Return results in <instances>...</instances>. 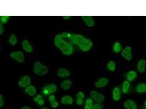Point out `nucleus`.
<instances>
[{"mask_svg":"<svg viewBox=\"0 0 146 109\" xmlns=\"http://www.w3.org/2000/svg\"><path fill=\"white\" fill-rule=\"evenodd\" d=\"M54 44L56 47L64 55L69 56L74 53V45L65 39L62 33H58L55 36Z\"/></svg>","mask_w":146,"mask_h":109,"instance_id":"obj_1","label":"nucleus"},{"mask_svg":"<svg viewBox=\"0 0 146 109\" xmlns=\"http://www.w3.org/2000/svg\"><path fill=\"white\" fill-rule=\"evenodd\" d=\"M49 69L47 66L37 61L34 63L33 71L35 75L38 76H44L47 75Z\"/></svg>","mask_w":146,"mask_h":109,"instance_id":"obj_2","label":"nucleus"},{"mask_svg":"<svg viewBox=\"0 0 146 109\" xmlns=\"http://www.w3.org/2000/svg\"><path fill=\"white\" fill-rule=\"evenodd\" d=\"M58 90V86L56 84L51 83L46 84L43 87L42 93L43 95L48 97L52 94H54Z\"/></svg>","mask_w":146,"mask_h":109,"instance_id":"obj_3","label":"nucleus"},{"mask_svg":"<svg viewBox=\"0 0 146 109\" xmlns=\"http://www.w3.org/2000/svg\"><path fill=\"white\" fill-rule=\"evenodd\" d=\"M10 56L11 59L18 63H23L25 60V55L24 53L21 51H14L11 52Z\"/></svg>","mask_w":146,"mask_h":109,"instance_id":"obj_4","label":"nucleus"},{"mask_svg":"<svg viewBox=\"0 0 146 109\" xmlns=\"http://www.w3.org/2000/svg\"><path fill=\"white\" fill-rule=\"evenodd\" d=\"M32 79L29 76L25 75L21 76L17 81V85L21 89H24L31 85Z\"/></svg>","mask_w":146,"mask_h":109,"instance_id":"obj_5","label":"nucleus"},{"mask_svg":"<svg viewBox=\"0 0 146 109\" xmlns=\"http://www.w3.org/2000/svg\"><path fill=\"white\" fill-rule=\"evenodd\" d=\"M90 96L94 102L97 103H102L105 100V95L96 90L91 91L90 93Z\"/></svg>","mask_w":146,"mask_h":109,"instance_id":"obj_6","label":"nucleus"},{"mask_svg":"<svg viewBox=\"0 0 146 109\" xmlns=\"http://www.w3.org/2000/svg\"><path fill=\"white\" fill-rule=\"evenodd\" d=\"M93 45V42L91 40L86 37L78 48L82 51L87 52L91 50Z\"/></svg>","mask_w":146,"mask_h":109,"instance_id":"obj_7","label":"nucleus"},{"mask_svg":"<svg viewBox=\"0 0 146 109\" xmlns=\"http://www.w3.org/2000/svg\"><path fill=\"white\" fill-rule=\"evenodd\" d=\"M121 56L126 60L130 61L133 58L132 49L131 47H126L121 51Z\"/></svg>","mask_w":146,"mask_h":109,"instance_id":"obj_8","label":"nucleus"},{"mask_svg":"<svg viewBox=\"0 0 146 109\" xmlns=\"http://www.w3.org/2000/svg\"><path fill=\"white\" fill-rule=\"evenodd\" d=\"M109 79L106 77L100 78L96 80L94 84V86L98 89H101L107 86L109 83Z\"/></svg>","mask_w":146,"mask_h":109,"instance_id":"obj_9","label":"nucleus"},{"mask_svg":"<svg viewBox=\"0 0 146 109\" xmlns=\"http://www.w3.org/2000/svg\"><path fill=\"white\" fill-rule=\"evenodd\" d=\"M56 74L60 78L66 79L70 76L71 72L67 68H60L57 70Z\"/></svg>","mask_w":146,"mask_h":109,"instance_id":"obj_10","label":"nucleus"},{"mask_svg":"<svg viewBox=\"0 0 146 109\" xmlns=\"http://www.w3.org/2000/svg\"><path fill=\"white\" fill-rule=\"evenodd\" d=\"M24 93L29 97H34L37 94V90L36 87L31 84L24 89Z\"/></svg>","mask_w":146,"mask_h":109,"instance_id":"obj_11","label":"nucleus"},{"mask_svg":"<svg viewBox=\"0 0 146 109\" xmlns=\"http://www.w3.org/2000/svg\"><path fill=\"white\" fill-rule=\"evenodd\" d=\"M122 91L119 87H115L113 89L112 92V98L114 102H117L120 100L122 97Z\"/></svg>","mask_w":146,"mask_h":109,"instance_id":"obj_12","label":"nucleus"},{"mask_svg":"<svg viewBox=\"0 0 146 109\" xmlns=\"http://www.w3.org/2000/svg\"><path fill=\"white\" fill-rule=\"evenodd\" d=\"M86 95L84 92L79 91L76 95L75 102L78 106H80L83 105L85 100Z\"/></svg>","mask_w":146,"mask_h":109,"instance_id":"obj_13","label":"nucleus"},{"mask_svg":"<svg viewBox=\"0 0 146 109\" xmlns=\"http://www.w3.org/2000/svg\"><path fill=\"white\" fill-rule=\"evenodd\" d=\"M21 46L23 50L26 53L30 54L33 51V46L27 39H25L22 41Z\"/></svg>","mask_w":146,"mask_h":109,"instance_id":"obj_14","label":"nucleus"},{"mask_svg":"<svg viewBox=\"0 0 146 109\" xmlns=\"http://www.w3.org/2000/svg\"><path fill=\"white\" fill-rule=\"evenodd\" d=\"M75 102L74 98L71 96L69 95H64L61 98L60 102L62 104L66 106H71Z\"/></svg>","mask_w":146,"mask_h":109,"instance_id":"obj_15","label":"nucleus"},{"mask_svg":"<svg viewBox=\"0 0 146 109\" xmlns=\"http://www.w3.org/2000/svg\"><path fill=\"white\" fill-rule=\"evenodd\" d=\"M33 100L35 103L40 107H43L45 104V100L44 98V96L40 93L36 94L34 97Z\"/></svg>","mask_w":146,"mask_h":109,"instance_id":"obj_16","label":"nucleus"},{"mask_svg":"<svg viewBox=\"0 0 146 109\" xmlns=\"http://www.w3.org/2000/svg\"><path fill=\"white\" fill-rule=\"evenodd\" d=\"M72 83L71 80L66 79L61 82L60 84L61 89L64 91H68L71 89Z\"/></svg>","mask_w":146,"mask_h":109,"instance_id":"obj_17","label":"nucleus"},{"mask_svg":"<svg viewBox=\"0 0 146 109\" xmlns=\"http://www.w3.org/2000/svg\"><path fill=\"white\" fill-rule=\"evenodd\" d=\"M81 18L82 20L87 27L91 28L94 26L95 21L92 16H83L81 17Z\"/></svg>","mask_w":146,"mask_h":109,"instance_id":"obj_18","label":"nucleus"},{"mask_svg":"<svg viewBox=\"0 0 146 109\" xmlns=\"http://www.w3.org/2000/svg\"><path fill=\"white\" fill-rule=\"evenodd\" d=\"M123 107L125 109H138L136 102L131 99L126 100L123 103Z\"/></svg>","mask_w":146,"mask_h":109,"instance_id":"obj_19","label":"nucleus"},{"mask_svg":"<svg viewBox=\"0 0 146 109\" xmlns=\"http://www.w3.org/2000/svg\"><path fill=\"white\" fill-rule=\"evenodd\" d=\"M146 62L144 59L140 60L137 64V68L138 72L143 73L145 71Z\"/></svg>","mask_w":146,"mask_h":109,"instance_id":"obj_20","label":"nucleus"},{"mask_svg":"<svg viewBox=\"0 0 146 109\" xmlns=\"http://www.w3.org/2000/svg\"><path fill=\"white\" fill-rule=\"evenodd\" d=\"M137 76V74L135 71L130 70L127 72L126 75L127 80L129 82H132L135 80Z\"/></svg>","mask_w":146,"mask_h":109,"instance_id":"obj_21","label":"nucleus"},{"mask_svg":"<svg viewBox=\"0 0 146 109\" xmlns=\"http://www.w3.org/2000/svg\"><path fill=\"white\" fill-rule=\"evenodd\" d=\"M130 82L126 80L124 81L122 83L121 91L124 94H126L129 93L130 89Z\"/></svg>","mask_w":146,"mask_h":109,"instance_id":"obj_22","label":"nucleus"},{"mask_svg":"<svg viewBox=\"0 0 146 109\" xmlns=\"http://www.w3.org/2000/svg\"><path fill=\"white\" fill-rule=\"evenodd\" d=\"M94 101L92 98L90 97L85 100L83 108L84 109H91L94 104Z\"/></svg>","mask_w":146,"mask_h":109,"instance_id":"obj_23","label":"nucleus"},{"mask_svg":"<svg viewBox=\"0 0 146 109\" xmlns=\"http://www.w3.org/2000/svg\"><path fill=\"white\" fill-rule=\"evenodd\" d=\"M8 42L12 46H15L17 44L18 39L16 35L12 33L10 34L8 39Z\"/></svg>","mask_w":146,"mask_h":109,"instance_id":"obj_24","label":"nucleus"},{"mask_svg":"<svg viewBox=\"0 0 146 109\" xmlns=\"http://www.w3.org/2000/svg\"><path fill=\"white\" fill-rule=\"evenodd\" d=\"M135 89L138 93H145L146 92V84L145 83H140L137 85Z\"/></svg>","mask_w":146,"mask_h":109,"instance_id":"obj_25","label":"nucleus"},{"mask_svg":"<svg viewBox=\"0 0 146 109\" xmlns=\"http://www.w3.org/2000/svg\"><path fill=\"white\" fill-rule=\"evenodd\" d=\"M113 50L114 53H118L122 51V46L121 43L119 41L115 42L113 45Z\"/></svg>","mask_w":146,"mask_h":109,"instance_id":"obj_26","label":"nucleus"},{"mask_svg":"<svg viewBox=\"0 0 146 109\" xmlns=\"http://www.w3.org/2000/svg\"><path fill=\"white\" fill-rule=\"evenodd\" d=\"M107 67L109 71L114 72L115 71L116 69V65L115 62L113 61H110L108 62L107 64Z\"/></svg>","mask_w":146,"mask_h":109,"instance_id":"obj_27","label":"nucleus"},{"mask_svg":"<svg viewBox=\"0 0 146 109\" xmlns=\"http://www.w3.org/2000/svg\"><path fill=\"white\" fill-rule=\"evenodd\" d=\"M10 16H1L0 18V22L3 24H6L10 19Z\"/></svg>","mask_w":146,"mask_h":109,"instance_id":"obj_28","label":"nucleus"},{"mask_svg":"<svg viewBox=\"0 0 146 109\" xmlns=\"http://www.w3.org/2000/svg\"><path fill=\"white\" fill-rule=\"evenodd\" d=\"M91 109H104V107L102 103L94 102Z\"/></svg>","mask_w":146,"mask_h":109,"instance_id":"obj_29","label":"nucleus"},{"mask_svg":"<svg viewBox=\"0 0 146 109\" xmlns=\"http://www.w3.org/2000/svg\"><path fill=\"white\" fill-rule=\"evenodd\" d=\"M50 103L51 107L52 108H57L59 106V102L57 100V99L50 102Z\"/></svg>","mask_w":146,"mask_h":109,"instance_id":"obj_30","label":"nucleus"},{"mask_svg":"<svg viewBox=\"0 0 146 109\" xmlns=\"http://www.w3.org/2000/svg\"><path fill=\"white\" fill-rule=\"evenodd\" d=\"M5 105V99L3 96L2 94L0 95V107H3Z\"/></svg>","mask_w":146,"mask_h":109,"instance_id":"obj_31","label":"nucleus"},{"mask_svg":"<svg viewBox=\"0 0 146 109\" xmlns=\"http://www.w3.org/2000/svg\"><path fill=\"white\" fill-rule=\"evenodd\" d=\"M56 100V98L54 94L50 95L48 97V100L49 102H52Z\"/></svg>","mask_w":146,"mask_h":109,"instance_id":"obj_32","label":"nucleus"},{"mask_svg":"<svg viewBox=\"0 0 146 109\" xmlns=\"http://www.w3.org/2000/svg\"><path fill=\"white\" fill-rule=\"evenodd\" d=\"M5 31V28L3 24L0 23V35L3 34Z\"/></svg>","mask_w":146,"mask_h":109,"instance_id":"obj_33","label":"nucleus"},{"mask_svg":"<svg viewBox=\"0 0 146 109\" xmlns=\"http://www.w3.org/2000/svg\"><path fill=\"white\" fill-rule=\"evenodd\" d=\"M19 109H33L32 107L27 105L23 106V107H21Z\"/></svg>","mask_w":146,"mask_h":109,"instance_id":"obj_34","label":"nucleus"},{"mask_svg":"<svg viewBox=\"0 0 146 109\" xmlns=\"http://www.w3.org/2000/svg\"><path fill=\"white\" fill-rule=\"evenodd\" d=\"M71 16H62V18L64 20H67L71 19Z\"/></svg>","mask_w":146,"mask_h":109,"instance_id":"obj_35","label":"nucleus"},{"mask_svg":"<svg viewBox=\"0 0 146 109\" xmlns=\"http://www.w3.org/2000/svg\"><path fill=\"white\" fill-rule=\"evenodd\" d=\"M40 109H49V108H48V107H42Z\"/></svg>","mask_w":146,"mask_h":109,"instance_id":"obj_36","label":"nucleus"},{"mask_svg":"<svg viewBox=\"0 0 146 109\" xmlns=\"http://www.w3.org/2000/svg\"><path fill=\"white\" fill-rule=\"evenodd\" d=\"M144 107H145V108L146 109V100L145 102H144Z\"/></svg>","mask_w":146,"mask_h":109,"instance_id":"obj_37","label":"nucleus"},{"mask_svg":"<svg viewBox=\"0 0 146 109\" xmlns=\"http://www.w3.org/2000/svg\"><path fill=\"white\" fill-rule=\"evenodd\" d=\"M6 109L3 108V109Z\"/></svg>","mask_w":146,"mask_h":109,"instance_id":"obj_38","label":"nucleus"}]
</instances>
